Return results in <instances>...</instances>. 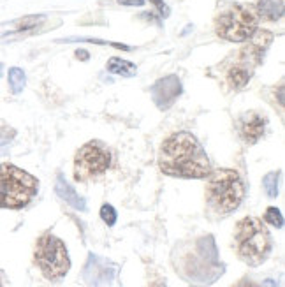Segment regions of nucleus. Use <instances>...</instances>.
Masks as SVG:
<instances>
[{"label": "nucleus", "instance_id": "nucleus-1", "mask_svg": "<svg viewBox=\"0 0 285 287\" xmlns=\"http://www.w3.org/2000/svg\"><path fill=\"white\" fill-rule=\"evenodd\" d=\"M158 168L174 178H206L211 171L210 159L199 139L190 132H176L162 143Z\"/></svg>", "mask_w": 285, "mask_h": 287}, {"label": "nucleus", "instance_id": "nucleus-2", "mask_svg": "<svg viewBox=\"0 0 285 287\" xmlns=\"http://www.w3.org/2000/svg\"><path fill=\"white\" fill-rule=\"evenodd\" d=\"M245 181L236 169L220 168L210 171L206 183V203L213 215H231L245 199Z\"/></svg>", "mask_w": 285, "mask_h": 287}, {"label": "nucleus", "instance_id": "nucleus-3", "mask_svg": "<svg viewBox=\"0 0 285 287\" xmlns=\"http://www.w3.org/2000/svg\"><path fill=\"white\" fill-rule=\"evenodd\" d=\"M211 241L213 238L206 236L195 240L192 250H183L180 247V262L174 261V268L190 284H211L223 273V266L217 257V249Z\"/></svg>", "mask_w": 285, "mask_h": 287}, {"label": "nucleus", "instance_id": "nucleus-4", "mask_svg": "<svg viewBox=\"0 0 285 287\" xmlns=\"http://www.w3.org/2000/svg\"><path fill=\"white\" fill-rule=\"evenodd\" d=\"M234 249L245 264H262L273 249L271 234L264 222L257 217H243L234 229Z\"/></svg>", "mask_w": 285, "mask_h": 287}, {"label": "nucleus", "instance_id": "nucleus-5", "mask_svg": "<svg viewBox=\"0 0 285 287\" xmlns=\"http://www.w3.org/2000/svg\"><path fill=\"white\" fill-rule=\"evenodd\" d=\"M39 181L14 164H0V208H25L35 197Z\"/></svg>", "mask_w": 285, "mask_h": 287}, {"label": "nucleus", "instance_id": "nucleus-6", "mask_svg": "<svg viewBox=\"0 0 285 287\" xmlns=\"http://www.w3.org/2000/svg\"><path fill=\"white\" fill-rule=\"evenodd\" d=\"M259 13L252 4H233L226 7L215 22L218 37L231 43H243L257 32Z\"/></svg>", "mask_w": 285, "mask_h": 287}, {"label": "nucleus", "instance_id": "nucleus-7", "mask_svg": "<svg viewBox=\"0 0 285 287\" xmlns=\"http://www.w3.org/2000/svg\"><path fill=\"white\" fill-rule=\"evenodd\" d=\"M34 261L48 280H60L71 268L67 247L60 238H56L51 233H44L37 240L34 250Z\"/></svg>", "mask_w": 285, "mask_h": 287}, {"label": "nucleus", "instance_id": "nucleus-8", "mask_svg": "<svg viewBox=\"0 0 285 287\" xmlns=\"http://www.w3.org/2000/svg\"><path fill=\"white\" fill-rule=\"evenodd\" d=\"M111 166V152L100 141L83 145L74 157V178L78 181H90L103 176Z\"/></svg>", "mask_w": 285, "mask_h": 287}, {"label": "nucleus", "instance_id": "nucleus-9", "mask_svg": "<svg viewBox=\"0 0 285 287\" xmlns=\"http://www.w3.org/2000/svg\"><path fill=\"white\" fill-rule=\"evenodd\" d=\"M266 116L259 111H247L238 118V134L243 143L255 145L266 131Z\"/></svg>", "mask_w": 285, "mask_h": 287}, {"label": "nucleus", "instance_id": "nucleus-10", "mask_svg": "<svg viewBox=\"0 0 285 287\" xmlns=\"http://www.w3.org/2000/svg\"><path fill=\"white\" fill-rule=\"evenodd\" d=\"M181 94V83L178 76H166L158 79L152 87L153 102L158 106V110H169L174 104V100Z\"/></svg>", "mask_w": 285, "mask_h": 287}, {"label": "nucleus", "instance_id": "nucleus-11", "mask_svg": "<svg viewBox=\"0 0 285 287\" xmlns=\"http://www.w3.org/2000/svg\"><path fill=\"white\" fill-rule=\"evenodd\" d=\"M255 66H257V64L241 51L239 58L227 69V72H226L227 85H229L233 90H241V88H245L248 81H250L252 74H254Z\"/></svg>", "mask_w": 285, "mask_h": 287}, {"label": "nucleus", "instance_id": "nucleus-12", "mask_svg": "<svg viewBox=\"0 0 285 287\" xmlns=\"http://www.w3.org/2000/svg\"><path fill=\"white\" fill-rule=\"evenodd\" d=\"M113 275H115V268H111V264H109L108 261L100 259V257L93 256V254L88 257V262H87V266H85L83 277L92 287L109 285Z\"/></svg>", "mask_w": 285, "mask_h": 287}, {"label": "nucleus", "instance_id": "nucleus-13", "mask_svg": "<svg viewBox=\"0 0 285 287\" xmlns=\"http://www.w3.org/2000/svg\"><path fill=\"white\" fill-rule=\"evenodd\" d=\"M55 191L65 201V203L71 204L74 210H79V212H85V210H87V203H85V199L78 196V192H76L74 189L65 181V178L62 175H58V178H56Z\"/></svg>", "mask_w": 285, "mask_h": 287}, {"label": "nucleus", "instance_id": "nucleus-14", "mask_svg": "<svg viewBox=\"0 0 285 287\" xmlns=\"http://www.w3.org/2000/svg\"><path fill=\"white\" fill-rule=\"evenodd\" d=\"M259 16H262L268 22H276L283 14V2L282 0H259L255 6Z\"/></svg>", "mask_w": 285, "mask_h": 287}, {"label": "nucleus", "instance_id": "nucleus-15", "mask_svg": "<svg viewBox=\"0 0 285 287\" xmlns=\"http://www.w3.org/2000/svg\"><path fill=\"white\" fill-rule=\"evenodd\" d=\"M108 71L111 72V74L124 76V78H132V76H136L137 69L132 62H127V60L113 56V58L108 60Z\"/></svg>", "mask_w": 285, "mask_h": 287}, {"label": "nucleus", "instance_id": "nucleus-16", "mask_svg": "<svg viewBox=\"0 0 285 287\" xmlns=\"http://www.w3.org/2000/svg\"><path fill=\"white\" fill-rule=\"evenodd\" d=\"M46 19V16L37 14V16H25V18H19L18 22H13L14 32L16 34H30L37 28L40 23Z\"/></svg>", "mask_w": 285, "mask_h": 287}, {"label": "nucleus", "instance_id": "nucleus-17", "mask_svg": "<svg viewBox=\"0 0 285 287\" xmlns=\"http://www.w3.org/2000/svg\"><path fill=\"white\" fill-rule=\"evenodd\" d=\"M25 72L19 67L9 69V87L13 94H22V90L25 88Z\"/></svg>", "mask_w": 285, "mask_h": 287}, {"label": "nucleus", "instance_id": "nucleus-18", "mask_svg": "<svg viewBox=\"0 0 285 287\" xmlns=\"http://www.w3.org/2000/svg\"><path fill=\"white\" fill-rule=\"evenodd\" d=\"M264 191H266L268 197H276L278 196V173H268L262 180Z\"/></svg>", "mask_w": 285, "mask_h": 287}, {"label": "nucleus", "instance_id": "nucleus-19", "mask_svg": "<svg viewBox=\"0 0 285 287\" xmlns=\"http://www.w3.org/2000/svg\"><path fill=\"white\" fill-rule=\"evenodd\" d=\"M264 220H266L268 224H271V225H275V228H278V229L283 228L282 212H280L278 208H275V206H270V208L266 210V213H264Z\"/></svg>", "mask_w": 285, "mask_h": 287}, {"label": "nucleus", "instance_id": "nucleus-20", "mask_svg": "<svg viewBox=\"0 0 285 287\" xmlns=\"http://www.w3.org/2000/svg\"><path fill=\"white\" fill-rule=\"evenodd\" d=\"M100 219H103L108 225H115L116 222V210L111 204H103L100 208Z\"/></svg>", "mask_w": 285, "mask_h": 287}, {"label": "nucleus", "instance_id": "nucleus-21", "mask_svg": "<svg viewBox=\"0 0 285 287\" xmlns=\"http://www.w3.org/2000/svg\"><path fill=\"white\" fill-rule=\"evenodd\" d=\"M150 2H153V4H155V6H157V9L160 11V14L164 16V18H166V16H169V7L166 6V4L162 2V0H150Z\"/></svg>", "mask_w": 285, "mask_h": 287}, {"label": "nucleus", "instance_id": "nucleus-22", "mask_svg": "<svg viewBox=\"0 0 285 287\" xmlns=\"http://www.w3.org/2000/svg\"><path fill=\"white\" fill-rule=\"evenodd\" d=\"M118 4H121V6H134V7H141L142 4H145V0H118Z\"/></svg>", "mask_w": 285, "mask_h": 287}, {"label": "nucleus", "instance_id": "nucleus-23", "mask_svg": "<svg viewBox=\"0 0 285 287\" xmlns=\"http://www.w3.org/2000/svg\"><path fill=\"white\" fill-rule=\"evenodd\" d=\"M234 287H262V285L255 284V282L248 280V278H243V280H239V282H238V284H236Z\"/></svg>", "mask_w": 285, "mask_h": 287}, {"label": "nucleus", "instance_id": "nucleus-24", "mask_svg": "<svg viewBox=\"0 0 285 287\" xmlns=\"http://www.w3.org/2000/svg\"><path fill=\"white\" fill-rule=\"evenodd\" d=\"M76 56H78V58H81V60H87L88 58V53L85 50H78V51H76Z\"/></svg>", "mask_w": 285, "mask_h": 287}, {"label": "nucleus", "instance_id": "nucleus-25", "mask_svg": "<svg viewBox=\"0 0 285 287\" xmlns=\"http://www.w3.org/2000/svg\"><path fill=\"white\" fill-rule=\"evenodd\" d=\"M262 287H276V285H275V282H273V280H266L262 284Z\"/></svg>", "mask_w": 285, "mask_h": 287}, {"label": "nucleus", "instance_id": "nucleus-26", "mask_svg": "<svg viewBox=\"0 0 285 287\" xmlns=\"http://www.w3.org/2000/svg\"><path fill=\"white\" fill-rule=\"evenodd\" d=\"M150 287H166V284H164V282L158 280V282H153V284L150 285Z\"/></svg>", "mask_w": 285, "mask_h": 287}, {"label": "nucleus", "instance_id": "nucleus-27", "mask_svg": "<svg viewBox=\"0 0 285 287\" xmlns=\"http://www.w3.org/2000/svg\"><path fill=\"white\" fill-rule=\"evenodd\" d=\"M2 284H4V280H2V275H0V287H2Z\"/></svg>", "mask_w": 285, "mask_h": 287}, {"label": "nucleus", "instance_id": "nucleus-28", "mask_svg": "<svg viewBox=\"0 0 285 287\" xmlns=\"http://www.w3.org/2000/svg\"><path fill=\"white\" fill-rule=\"evenodd\" d=\"M0 71H2V64H0Z\"/></svg>", "mask_w": 285, "mask_h": 287}]
</instances>
